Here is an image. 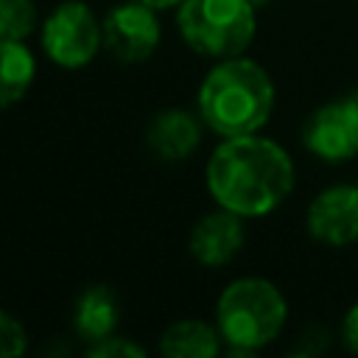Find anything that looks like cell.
Instances as JSON below:
<instances>
[{
  "mask_svg": "<svg viewBox=\"0 0 358 358\" xmlns=\"http://www.w3.org/2000/svg\"><path fill=\"white\" fill-rule=\"evenodd\" d=\"M221 333L218 327L196 319L173 322L162 338H159V352L165 358H213L221 350Z\"/></svg>",
  "mask_w": 358,
  "mask_h": 358,
  "instance_id": "7c38bea8",
  "label": "cell"
},
{
  "mask_svg": "<svg viewBox=\"0 0 358 358\" xmlns=\"http://www.w3.org/2000/svg\"><path fill=\"white\" fill-rule=\"evenodd\" d=\"M252 0H182L176 25L185 45L210 59L241 56L257 31Z\"/></svg>",
  "mask_w": 358,
  "mask_h": 358,
  "instance_id": "277c9868",
  "label": "cell"
},
{
  "mask_svg": "<svg viewBox=\"0 0 358 358\" xmlns=\"http://www.w3.org/2000/svg\"><path fill=\"white\" fill-rule=\"evenodd\" d=\"M145 140L159 159L182 162L199 148L201 126H199V117H193L185 109H165L151 120Z\"/></svg>",
  "mask_w": 358,
  "mask_h": 358,
  "instance_id": "30bf717a",
  "label": "cell"
},
{
  "mask_svg": "<svg viewBox=\"0 0 358 358\" xmlns=\"http://www.w3.org/2000/svg\"><path fill=\"white\" fill-rule=\"evenodd\" d=\"M341 341L350 352L358 355V305H352L347 313H344V322H341Z\"/></svg>",
  "mask_w": 358,
  "mask_h": 358,
  "instance_id": "e0dca14e",
  "label": "cell"
},
{
  "mask_svg": "<svg viewBox=\"0 0 358 358\" xmlns=\"http://www.w3.org/2000/svg\"><path fill=\"white\" fill-rule=\"evenodd\" d=\"M117 319H120V308H117L115 291L106 285L87 288L76 302L73 324H76V333L90 344L112 336L117 327Z\"/></svg>",
  "mask_w": 358,
  "mask_h": 358,
  "instance_id": "8fae6325",
  "label": "cell"
},
{
  "mask_svg": "<svg viewBox=\"0 0 358 358\" xmlns=\"http://www.w3.org/2000/svg\"><path fill=\"white\" fill-rule=\"evenodd\" d=\"M101 31H103V50L126 64L145 62L159 45L157 8L140 0H126L115 6L101 20Z\"/></svg>",
  "mask_w": 358,
  "mask_h": 358,
  "instance_id": "52a82bcc",
  "label": "cell"
},
{
  "mask_svg": "<svg viewBox=\"0 0 358 358\" xmlns=\"http://www.w3.org/2000/svg\"><path fill=\"white\" fill-rule=\"evenodd\" d=\"M199 117L218 137L255 134L266 126L274 109V81L243 56L221 59L199 87Z\"/></svg>",
  "mask_w": 358,
  "mask_h": 358,
  "instance_id": "7a4b0ae2",
  "label": "cell"
},
{
  "mask_svg": "<svg viewBox=\"0 0 358 358\" xmlns=\"http://www.w3.org/2000/svg\"><path fill=\"white\" fill-rule=\"evenodd\" d=\"M308 232L324 246L358 241V185H333L313 196L305 215Z\"/></svg>",
  "mask_w": 358,
  "mask_h": 358,
  "instance_id": "ba28073f",
  "label": "cell"
},
{
  "mask_svg": "<svg viewBox=\"0 0 358 358\" xmlns=\"http://www.w3.org/2000/svg\"><path fill=\"white\" fill-rule=\"evenodd\" d=\"M140 3H145V6H151V8H157V11H162V8H173V6H179L182 0H140Z\"/></svg>",
  "mask_w": 358,
  "mask_h": 358,
  "instance_id": "ac0fdd59",
  "label": "cell"
},
{
  "mask_svg": "<svg viewBox=\"0 0 358 358\" xmlns=\"http://www.w3.org/2000/svg\"><path fill=\"white\" fill-rule=\"evenodd\" d=\"M36 22L34 0H0V39H25Z\"/></svg>",
  "mask_w": 358,
  "mask_h": 358,
  "instance_id": "5bb4252c",
  "label": "cell"
},
{
  "mask_svg": "<svg viewBox=\"0 0 358 358\" xmlns=\"http://www.w3.org/2000/svg\"><path fill=\"white\" fill-rule=\"evenodd\" d=\"M305 148L324 162L358 157V95L322 103L302 129Z\"/></svg>",
  "mask_w": 358,
  "mask_h": 358,
  "instance_id": "8992f818",
  "label": "cell"
},
{
  "mask_svg": "<svg viewBox=\"0 0 358 358\" xmlns=\"http://www.w3.org/2000/svg\"><path fill=\"white\" fill-rule=\"evenodd\" d=\"M25 350V330L22 324L0 310V358H17Z\"/></svg>",
  "mask_w": 358,
  "mask_h": 358,
  "instance_id": "2e32d148",
  "label": "cell"
},
{
  "mask_svg": "<svg viewBox=\"0 0 358 358\" xmlns=\"http://www.w3.org/2000/svg\"><path fill=\"white\" fill-rule=\"evenodd\" d=\"M87 355H95V358H143L145 350L140 344L112 333V336H106L101 341H92L87 347Z\"/></svg>",
  "mask_w": 358,
  "mask_h": 358,
  "instance_id": "9a60e30c",
  "label": "cell"
},
{
  "mask_svg": "<svg viewBox=\"0 0 358 358\" xmlns=\"http://www.w3.org/2000/svg\"><path fill=\"white\" fill-rule=\"evenodd\" d=\"M42 48L59 67L78 70L103 48V31L95 11L81 0L59 3L42 22Z\"/></svg>",
  "mask_w": 358,
  "mask_h": 358,
  "instance_id": "5b68a950",
  "label": "cell"
},
{
  "mask_svg": "<svg viewBox=\"0 0 358 358\" xmlns=\"http://www.w3.org/2000/svg\"><path fill=\"white\" fill-rule=\"evenodd\" d=\"M288 319L282 291L263 277L232 280L215 302V327L232 352L249 355L271 344Z\"/></svg>",
  "mask_w": 358,
  "mask_h": 358,
  "instance_id": "3957f363",
  "label": "cell"
},
{
  "mask_svg": "<svg viewBox=\"0 0 358 358\" xmlns=\"http://www.w3.org/2000/svg\"><path fill=\"white\" fill-rule=\"evenodd\" d=\"M252 3H255V6H266L268 0H252Z\"/></svg>",
  "mask_w": 358,
  "mask_h": 358,
  "instance_id": "d6986e66",
  "label": "cell"
},
{
  "mask_svg": "<svg viewBox=\"0 0 358 358\" xmlns=\"http://www.w3.org/2000/svg\"><path fill=\"white\" fill-rule=\"evenodd\" d=\"M207 190L218 207L243 218H260L291 196L294 162L280 143L257 131L221 137L207 159Z\"/></svg>",
  "mask_w": 358,
  "mask_h": 358,
  "instance_id": "6da1fadb",
  "label": "cell"
},
{
  "mask_svg": "<svg viewBox=\"0 0 358 358\" xmlns=\"http://www.w3.org/2000/svg\"><path fill=\"white\" fill-rule=\"evenodd\" d=\"M36 62L22 39H0V106L17 103L34 84Z\"/></svg>",
  "mask_w": 358,
  "mask_h": 358,
  "instance_id": "4fadbf2b",
  "label": "cell"
},
{
  "mask_svg": "<svg viewBox=\"0 0 358 358\" xmlns=\"http://www.w3.org/2000/svg\"><path fill=\"white\" fill-rule=\"evenodd\" d=\"M243 241H246L243 215L218 207L215 213L196 221V227L190 229L187 246L196 263L215 268V266H227L241 252Z\"/></svg>",
  "mask_w": 358,
  "mask_h": 358,
  "instance_id": "9c48e42d",
  "label": "cell"
}]
</instances>
